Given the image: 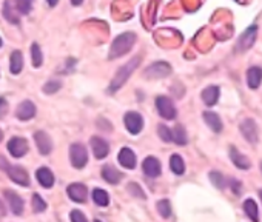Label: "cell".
Segmentation results:
<instances>
[{
    "label": "cell",
    "mask_w": 262,
    "mask_h": 222,
    "mask_svg": "<svg viewBox=\"0 0 262 222\" xmlns=\"http://www.w3.org/2000/svg\"><path fill=\"white\" fill-rule=\"evenodd\" d=\"M157 212H159V214L162 216V218H170L171 216V206H170V200L168 199H162V200H159L157 202Z\"/></svg>",
    "instance_id": "cell-32"
},
{
    "label": "cell",
    "mask_w": 262,
    "mask_h": 222,
    "mask_svg": "<svg viewBox=\"0 0 262 222\" xmlns=\"http://www.w3.org/2000/svg\"><path fill=\"white\" fill-rule=\"evenodd\" d=\"M62 88V82L60 80H49L43 85V92L45 94H54Z\"/></svg>",
    "instance_id": "cell-34"
},
{
    "label": "cell",
    "mask_w": 262,
    "mask_h": 222,
    "mask_svg": "<svg viewBox=\"0 0 262 222\" xmlns=\"http://www.w3.org/2000/svg\"><path fill=\"white\" fill-rule=\"evenodd\" d=\"M134 44H136V34L134 32L119 34L110 46L108 59H117V58H120V56H124L125 52H128L133 48Z\"/></svg>",
    "instance_id": "cell-1"
},
{
    "label": "cell",
    "mask_w": 262,
    "mask_h": 222,
    "mask_svg": "<svg viewBox=\"0 0 262 222\" xmlns=\"http://www.w3.org/2000/svg\"><path fill=\"white\" fill-rule=\"evenodd\" d=\"M156 108L157 111H159V114L164 118V119H174L178 114V111H176V106H174L173 100L167 96H159L156 99Z\"/></svg>",
    "instance_id": "cell-5"
},
{
    "label": "cell",
    "mask_w": 262,
    "mask_h": 222,
    "mask_svg": "<svg viewBox=\"0 0 262 222\" xmlns=\"http://www.w3.org/2000/svg\"><path fill=\"white\" fill-rule=\"evenodd\" d=\"M247 84L252 90H258L262 84V68L252 66L247 71Z\"/></svg>",
    "instance_id": "cell-21"
},
{
    "label": "cell",
    "mask_w": 262,
    "mask_h": 222,
    "mask_svg": "<svg viewBox=\"0 0 262 222\" xmlns=\"http://www.w3.org/2000/svg\"><path fill=\"white\" fill-rule=\"evenodd\" d=\"M142 170H144V173L147 176L157 178V176H161V173H162V165H161V162H159V159H157V158L148 156L142 162Z\"/></svg>",
    "instance_id": "cell-12"
},
{
    "label": "cell",
    "mask_w": 262,
    "mask_h": 222,
    "mask_svg": "<svg viewBox=\"0 0 262 222\" xmlns=\"http://www.w3.org/2000/svg\"><path fill=\"white\" fill-rule=\"evenodd\" d=\"M157 133H159V136L164 142H171V130L168 126L159 125L157 126Z\"/></svg>",
    "instance_id": "cell-37"
},
{
    "label": "cell",
    "mask_w": 262,
    "mask_h": 222,
    "mask_svg": "<svg viewBox=\"0 0 262 222\" xmlns=\"http://www.w3.org/2000/svg\"><path fill=\"white\" fill-rule=\"evenodd\" d=\"M3 139V133H2V130H0V140Z\"/></svg>",
    "instance_id": "cell-43"
},
{
    "label": "cell",
    "mask_w": 262,
    "mask_h": 222,
    "mask_svg": "<svg viewBox=\"0 0 262 222\" xmlns=\"http://www.w3.org/2000/svg\"><path fill=\"white\" fill-rule=\"evenodd\" d=\"M0 166H3V168L6 170V173H8V176L12 182L23 185V187L29 185V176H28L26 170L22 168V166H9L3 158H0Z\"/></svg>",
    "instance_id": "cell-3"
},
{
    "label": "cell",
    "mask_w": 262,
    "mask_h": 222,
    "mask_svg": "<svg viewBox=\"0 0 262 222\" xmlns=\"http://www.w3.org/2000/svg\"><path fill=\"white\" fill-rule=\"evenodd\" d=\"M66 193H68L69 199L77 202V204H83L86 200V196H88V190H86V187H85L83 184H80V182L69 184Z\"/></svg>",
    "instance_id": "cell-10"
},
{
    "label": "cell",
    "mask_w": 262,
    "mask_h": 222,
    "mask_svg": "<svg viewBox=\"0 0 262 222\" xmlns=\"http://www.w3.org/2000/svg\"><path fill=\"white\" fill-rule=\"evenodd\" d=\"M91 150H93L96 159H103L110 153V145L105 139H102L99 136H93L91 138Z\"/></svg>",
    "instance_id": "cell-14"
},
{
    "label": "cell",
    "mask_w": 262,
    "mask_h": 222,
    "mask_svg": "<svg viewBox=\"0 0 262 222\" xmlns=\"http://www.w3.org/2000/svg\"><path fill=\"white\" fill-rule=\"evenodd\" d=\"M94 222H102V220H99V219H96V220H94Z\"/></svg>",
    "instance_id": "cell-45"
},
{
    "label": "cell",
    "mask_w": 262,
    "mask_h": 222,
    "mask_svg": "<svg viewBox=\"0 0 262 222\" xmlns=\"http://www.w3.org/2000/svg\"><path fill=\"white\" fill-rule=\"evenodd\" d=\"M46 2H48V5H49L51 8H54V6L57 5V2H59V0H46Z\"/></svg>",
    "instance_id": "cell-41"
},
{
    "label": "cell",
    "mask_w": 262,
    "mask_h": 222,
    "mask_svg": "<svg viewBox=\"0 0 262 222\" xmlns=\"http://www.w3.org/2000/svg\"><path fill=\"white\" fill-rule=\"evenodd\" d=\"M0 46H2V37H0Z\"/></svg>",
    "instance_id": "cell-44"
},
{
    "label": "cell",
    "mask_w": 262,
    "mask_h": 222,
    "mask_svg": "<svg viewBox=\"0 0 262 222\" xmlns=\"http://www.w3.org/2000/svg\"><path fill=\"white\" fill-rule=\"evenodd\" d=\"M170 168L174 174L182 176L185 173V162L179 154H173L170 158Z\"/></svg>",
    "instance_id": "cell-25"
},
{
    "label": "cell",
    "mask_w": 262,
    "mask_h": 222,
    "mask_svg": "<svg viewBox=\"0 0 262 222\" xmlns=\"http://www.w3.org/2000/svg\"><path fill=\"white\" fill-rule=\"evenodd\" d=\"M8 152L12 158H22L28 153V142L23 138L15 136L8 142Z\"/></svg>",
    "instance_id": "cell-9"
},
{
    "label": "cell",
    "mask_w": 262,
    "mask_h": 222,
    "mask_svg": "<svg viewBox=\"0 0 262 222\" xmlns=\"http://www.w3.org/2000/svg\"><path fill=\"white\" fill-rule=\"evenodd\" d=\"M6 214V210H5V206H3V202L0 200V218H3Z\"/></svg>",
    "instance_id": "cell-40"
},
{
    "label": "cell",
    "mask_w": 262,
    "mask_h": 222,
    "mask_svg": "<svg viewBox=\"0 0 262 222\" xmlns=\"http://www.w3.org/2000/svg\"><path fill=\"white\" fill-rule=\"evenodd\" d=\"M69 218H71V222H88V219H86V216L80 210H73Z\"/></svg>",
    "instance_id": "cell-38"
},
{
    "label": "cell",
    "mask_w": 262,
    "mask_h": 222,
    "mask_svg": "<svg viewBox=\"0 0 262 222\" xmlns=\"http://www.w3.org/2000/svg\"><path fill=\"white\" fill-rule=\"evenodd\" d=\"M230 158H232V162L238 166V168H241V170H249L250 166H252L250 159L247 156L241 154L236 150V146H230Z\"/></svg>",
    "instance_id": "cell-19"
},
{
    "label": "cell",
    "mask_w": 262,
    "mask_h": 222,
    "mask_svg": "<svg viewBox=\"0 0 262 222\" xmlns=\"http://www.w3.org/2000/svg\"><path fill=\"white\" fill-rule=\"evenodd\" d=\"M23 68V56L19 50H15L11 52V58H9V71L12 74H19Z\"/></svg>",
    "instance_id": "cell-24"
},
{
    "label": "cell",
    "mask_w": 262,
    "mask_h": 222,
    "mask_svg": "<svg viewBox=\"0 0 262 222\" xmlns=\"http://www.w3.org/2000/svg\"><path fill=\"white\" fill-rule=\"evenodd\" d=\"M171 140H174L178 145H185L188 142V138H187V132L182 125H176L174 130L171 132Z\"/></svg>",
    "instance_id": "cell-26"
},
{
    "label": "cell",
    "mask_w": 262,
    "mask_h": 222,
    "mask_svg": "<svg viewBox=\"0 0 262 222\" xmlns=\"http://www.w3.org/2000/svg\"><path fill=\"white\" fill-rule=\"evenodd\" d=\"M36 178L43 188H51L52 185H54V174H52V172L46 168V166H42V168L36 172Z\"/></svg>",
    "instance_id": "cell-20"
},
{
    "label": "cell",
    "mask_w": 262,
    "mask_h": 222,
    "mask_svg": "<svg viewBox=\"0 0 262 222\" xmlns=\"http://www.w3.org/2000/svg\"><path fill=\"white\" fill-rule=\"evenodd\" d=\"M204 120H205V124L213 130L215 133H221L222 132V120H221V118L216 114V113H213V111H205L204 113Z\"/></svg>",
    "instance_id": "cell-23"
},
{
    "label": "cell",
    "mask_w": 262,
    "mask_h": 222,
    "mask_svg": "<svg viewBox=\"0 0 262 222\" xmlns=\"http://www.w3.org/2000/svg\"><path fill=\"white\" fill-rule=\"evenodd\" d=\"M219 94H221L219 86H216V85H210V86H207V88L202 91V100H204L205 105L213 106V105L218 104V100H219Z\"/></svg>",
    "instance_id": "cell-18"
},
{
    "label": "cell",
    "mask_w": 262,
    "mask_h": 222,
    "mask_svg": "<svg viewBox=\"0 0 262 222\" xmlns=\"http://www.w3.org/2000/svg\"><path fill=\"white\" fill-rule=\"evenodd\" d=\"M102 178H103L105 180H107L108 184L116 185V184L120 182L122 173H120L119 170H116L114 166H111V165H105L103 168H102Z\"/></svg>",
    "instance_id": "cell-22"
},
{
    "label": "cell",
    "mask_w": 262,
    "mask_h": 222,
    "mask_svg": "<svg viewBox=\"0 0 262 222\" xmlns=\"http://www.w3.org/2000/svg\"><path fill=\"white\" fill-rule=\"evenodd\" d=\"M82 2H83V0H71V4H73L74 6H80Z\"/></svg>",
    "instance_id": "cell-42"
},
{
    "label": "cell",
    "mask_w": 262,
    "mask_h": 222,
    "mask_svg": "<svg viewBox=\"0 0 262 222\" xmlns=\"http://www.w3.org/2000/svg\"><path fill=\"white\" fill-rule=\"evenodd\" d=\"M93 200H94L96 206H99V207H107L108 204H110V196H108V193L105 192V190L96 188L93 192Z\"/></svg>",
    "instance_id": "cell-28"
},
{
    "label": "cell",
    "mask_w": 262,
    "mask_h": 222,
    "mask_svg": "<svg viewBox=\"0 0 262 222\" xmlns=\"http://www.w3.org/2000/svg\"><path fill=\"white\" fill-rule=\"evenodd\" d=\"M124 124L131 134H139L144 128V118L136 111H128L124 116Z\"/></svg>",
    "instance_id": "cell-7"
},
{
    "label": "cell",
    "mask_w": 262,
    "mask_h": 222,
    "mask_svg": "<svg viewBox=\"0 0 262 222\" xmlns=\"http://www.w3.org/2000/svg\"><path fill=\"white\" fill-rule=\"evenodd\" d=\"M117 159H119L120 165L125 166V168H128V170H133L136 166V154H134V152L131 150V148H128V146L122 148V150L119 152Z\"/></svg>",
    "instance_id": "cell-17"
},
{
    "label": "cell",
    "mask_w": 262,
    "mask_h": 222,
    "mask_svg": "<svg viewBox=\"0 0 262 222\" xmlns=\"http://www.w3.org/2000/svg\"><path fill=\"white\" fill-rule=\"evenodd\" d=\"M34 140H36V145L39 148V153L46 156L52 152V142L51 138L45 133V132H36L34 133Z\"/></svg>",
    "instance_id": "cell-15"
},
{
    "label": "cell",
    "mask_w": 262,
    "mask_h": 222,
    "mask_svg": "<svg viewBox=\"0 0 262 222\" xmlns=\"http://www.w3.org/2000/svg\"><path fill=\"white\" fill-rule=\"evenodd\" d=\"M5 199L8 200L9 204V208L11 212L15 214V216H20L23 213V199L17 194L15 192H11V190H6L5 192Z\"/></svg>",
    "instance_id": "cell-16"
},
{
    "label": "cell",
    "mask_w": 262,
    "mask_h": 222,
    "mask_svg": "<svg viewBox=\"0 0 262 222\" xmlns=\"http://www.w3.org/2000/svg\"><path fill=\"white\" fill-rule=\"evenodd\" d=\"M239 130H241V133L244 134V138H246L250 144L258 142V125L253 119L242 120L241 125H239Z\"/></svg>",
    "instance_id": "cell-11"
},
{
    "label": "cell",
    "mask_w": 262,
    "mask_h": 222,
    "mask_svg": "<svg viewBox=\"0 0 262 222\" xmlns=\"http://www.w3.org/2000/svg\"><path fill=\"white\" fill-rule=\"evenodd\" d=\"M261 198H262V192H261Z\"/></svg>",
    "instance_id": "cell-46"
},
{
    "label": "cell",
    "mask_w": 262,
    "mask_h": 222,
    "mask_svg": "<svg viewBox=\"0 0 262 222\" xmlns=\"http://www.w3.org/2000/svg\"><path fill=\"white\" fill-rule=\"evenodd\" d=\"M8 111V104L3 98H0V119H2Z\"/></svg>",
    "instance_id": "cell-39"
},
{
    "label": "cell",
    "mask_w": 262,
    "mask_h": 222,
    "mask_svg": "<svg viewBox=\"0 0 262 222\" xmlns=\"http://www.w3.org/2000/svg\"><path fill=\"white\" fill-rule=\"evenodd\" d=\"M127 190H128V193H130L133 198L145 199V193H144L142 187H141V185H139V184H136V182H130V184H128V187H127Z\"/></svg>",
    "instance_id": "cell-33"
},
{
    "label": "cell",
    "mask_w": 262,
    "mask_h": 222,
    "mask_svg": "<svg viewBox=\"0 0 262 222\" xmlns=\"http://www.w3.org/2000/svg\"><path fill=\"white\" fill-rule=\"evenodd\" d=\"M31 206H32L34 213H42V212L46 210V202H45V200L42 199V196L37 194V193H34V194H32Z\"/></svg>",
    "instance_id": "cell-30"
},
{
    "label": "cell",
    "mask_w": 262,
    "mask_h": 222,
    "mask_svg": "<svg viewBox=\"0 0 262 222\" xmlns=\"http://www.w3.org/2000/svg\"><path fill=\"white\" fill-rule=\"evenodd\" d=\"M15 6L20 14H29L32 8V0H15Z\"/></svg>",
    "instance_id": "cell-35"
},
{
    "label": "cell",
    "mask_w": 262,
    "mask_h": 222,
    "mask_svg": "<svg viewBox=\"0 0 262 222\" xmlns=\"http://www.w3.org/2000/svg\"><path fill=\"white\" fill-rule=\"evenodd\" d=\"M31 58H32V66L39 68L43 62V56H42V50L39 46V44H32L31 45Z\"/></svg>",
    "instance_id": "cell-29"
},
{
    "label": "cell",
    "mask_w": 262,
    "mask_h": 222,
    "mask_svg": "<svg viewBox=\"0 0 262 222\" xmlns=\"http://www.w3.org/2000/svg\"><path fill=\"white\" fill-rule=\"evenodd\" d=\"M139 64H141V58H133L128 64H125L124 66H120L117 70V72H116V76L113 78L110 86H108V91L110 92H116V91H119L122 86H124L125 82L130 79L131 72L139 66Z\"/></svg>",
    "instance_id": "cell-2"
},
{
    "label": "cell",
    "mask_w": 262,
    "mask_h": 222,
    "mask_svg": "<svg viewBox=\"0 0 262 222\" xmlns=\"http://www.w3.org/2000/svg\"><path fill=\"white\" fill-rule=\"evenodd\" d=\"M69 160L74 168H83L88 162V152L82 144H73L69 146Z\"/></svg>",
    "instance_id": "cell-4"
},
{
    "label": "cell",
    "mask_w": 262,
    "mask_h": 222,
    "mask_svg": "<svg viewBox=\"0 0 262 222\" xmlns=\"http://www.w3.org/2000/svg\"><path fill=\"white\" fill-rule=\"evenodd\" d=\"M256 34H258V26H256V25L249 26L246 31H244V32L241 34L239 40H238V45H236V50H238L239 52H246V51H249V50L255 45Z\"/></svg>",
    "instance_id": "cell-6"
},
{
    "label": "cell",
    "mask_w": 262,
    "mask_h": 222,
    "mask_svg": "<svg viewBox=\"0 0 262 222\" xmlns=\"http://www.w3.org/2000/svg\"><path fill=\"white\" fill-rule=\"evenodd\" d=\"M36 113H37L36 105H34L31 100H23L22 104H19V106H17V110H15V116L20 120H29L36 116Z\"/></svg>",
    "instance_id": "cell-13"
},
{
    "label": "cell",
    "mask_w": 262,
    "mask_h": 222,
    "mask_svg": "<svg viewBox=\"0 0 262 222\" xmlns=\"http://www.w3.org/2000/svg\"><path fill=\"white\" fill-rule=\"evenodd\" d=\"M244 210H246L247 216L253 220V222H259V212H258V206L253 199H247L244 202Z\"/></svg>",
    "instance_id": "cell-27"
},
{
    "label": "cell",
    "mask_w": 262,
    "mask_h": 222,
    "mask_svg": "<svg viewBox=\"0 0 262 222\" xmlns=\"http://www.w3.org/2000/svg\"><path fill=\"white\" fill-rule=\"evenodd\" d=\"M210 179H212V182L215 184V187H218V188H221V190L225 187V180H224V176H222L221 173L212 172V173H210Z\"/></svg>",
    "instance_id": "cell-36"
},
{
    "label": "cell",
    "mask_w": 262,
    "mask_h": 222,
    "mask_svg": "<svg viewBox=\"0 0 262 222\" xmlns=\"http://www.w3.org/2000/svg\"><path fill=\"white\" fill-rule=\"evenodd\" d=\"M3 14H5V17L8 18V22H11V24H19V16H17V14L14 12L12 5H11V0H6V2H5Z\"/></svg>",
    "instance_id": "cell-31"
},
{
    "label": "cell",
    "mask_w": 262,
    "mask_h": 222,
    "mask_svg": "<svg viewBox=\"0 0 262 222\" xmlns=\"http://www.w3.org/2000/svg\"><path fill=\"white\" fill-rule=\"evenodd\" d=\"M170 72H171V66L167 62H156L144 71V76L147 79H161V78H167Z\"/></svg>",
    "instance_id": "cell-8"
},
{
    "label": "cell",
    "mask_w": 262,
    "mask_h": 222,
    "mask_svg": "<svg viewBox=\"0 0 262 222\" xmlns=\"http://www.w3.org/2000/svg\"><path fill=\"white\" fill-rule=\"evenodd\" d=\"M261 168H262V164H261Z\"/></svg>",
    "instance_id": "cell-47"
}]
</instances>
